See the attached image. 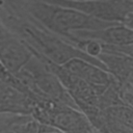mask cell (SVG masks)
I'll use <instances>...</instances> for the list:
<instances>
[{
  "label": "cell",
  "mask_w": 133,
  "mask_h": 133,
  "mask_svg": "<svg viewBox=\"0 0 133 133\" xmlns=\"http://www.w3.org/2000/svg\"><path fill=\"white\" fill-rule=\"evenodd\" d=\"M3 24L17 33L32 49L35 55L53 63L63 64L70 59L78 57L86 59L106 70L98 58L88 56L72 42L48 30L35 21H23L18 18H12L3 22Z\"/></svg>",
  "instance_id": "1"
},
{
  "label": "cell",
  "mask_w": 133,
  "mask_h": 133,
  "mask_svg": "<svg viewBox=\"0 0 133 133\" xmlns=\"http://www.w3.org/2000/svg\"><path fill=\"white\" fill-rule=\"evenodd\" d=\"M25 9L33 17L35 22L66 39H69L70 34L74 31L100 29L115 24L114 22L94 18L75 8L41 0H25Z\"/></svg>",
  "instance_id": "2"
},
{
  "label": "cell",
  "mask_w": 133,
  "mask_h": 133,
  "mask_svg": "<svg viewBox=\"0 0 133 133\" xmlns=\"http://www.w3.org/2000/svg\"><path fill=\"white\" fill-rule=\"evenodd\" d=\"M15 77L19 79L28 90L33 89L36 92H41L42 96L48 97L49 100L79 109L58 78L34 53Z\"/></svg>",
  "instance_id": "3"
},
{
  "label": "cell",
  "mask_w": 133,
  "mask_h": 133,
  "mask_svg": "<svg viewBox=\"0 0 133 133\" xmlns=\"http://www.w3.org/2000/svg\"><path fill=\"white\" fill-rule=\"evenodd\" d=\"M32 49L0 21V63L12 76L32 57Z\"/></svg>",
  "instance_id": "4"
},
{
  "label": "cell",
  "mask_w": 133,
  "mask_h": 133,
  "mask_svg": "<svg viewBox=\"0 0 133 133\" xmlns=\"http://www.w3.org/2000/svg\"><path fill=\"white\" fill-rule=\"evenodd\" d=\"M61 65L87 83L99 97L116 81V79L105 69L98 66L86 59L75 57Z\"/></svg>",
  "instance_id": "5"
},
{
  "label": "cell",
  "mask_w": 133,
  "mask_h": 133,
  "mask_svg": "<svg viewBox=\"0 0 133 133\" xmlns=\"http://www.w3.org/2000/svg\"><path fill=\"white\" fill-rule=\"evenodd\" d=\"M84 39H92L101 44L112 46H132L133 30L131 26L123 23H115L100 29L74 31L69 37V41L74 45L76 42Z\"/></svg>",
  "instance_id": "6"
},
{
  "label": "cell",
  "mask_w": 133,
  "mask_h": 133,
  "mask_svg": "<svg viewBox=\"0 0 133 133\" xmlns=\"http://www.w3.org/2000/svg\"><path fill=\"white\" fill-rule=\"evenodd\" d=\"M26 91L28 89L20 80L18 82H9L0 79V113H29L31 108Z\"/></svg>",
  "instance_id": "7"
},
{
  "label": "cell",
  "mask_w": 133,
  "mask_h": 133,
  "mask_svg": "<svg viewBox=\"0 0 133 133\" xmlns=\"http://www.w3.org/2000/svg\"><path fill=\"white\" fill-rule=\"evenodd\" d=\"M47 116H49V124L51 126L65 132L83 130L88 125L86 118L82 113L78 112V109L66 105L50 109V112H47Z\"/></svg>",
  "instance_id": "8"
},
{
  "label": "cell",
  "mask_w": 133,
  "mask_h": 133,
  "mask_svg": "<svg viewBox=\"0 0 133 133\" xmlns=\"http://www.w3.org/2000/svg\"><path fill=\"white\" fill-rule=\"evenodd\" d=\"M103 124L108 133H132V110L127 105L106 107Z\"/></svg>",
  "instance_id": "9"
},
{
  "label": "cell",
  "mask_w": 133,
  "mask_h": 133,
  "mask_svg": "<svg viewBox=\"0 0 133 133\" xmlns=\"http://www.w3.org/2000/svg\"><path fill=\"white\" fill-rule=\"evenodd\" d=\"M0 79H3V80H5V81H9V82H18V81H19L15 76L10 75V74L2 66L1 63H0Z\"/></svg>",
  "instance_id": "10"
},
{
  "label": "cell",
  "mask_w": 133,
  "mask_h": 133,
  "mask_svg": "<svg viewBox=\"0 0 133 133\" xmlns=\"http://www.w3.org/2000/svg\"><path fill=\"white\" fill-rule=\"evenodd\" d=\"M5 7H8L10 14L12 15V11H14V0H0V10L1 12H4L6 15V8Z\"/></svg>",
  "instance_id": "11"
},
{
  "label": "cell",
  "mask_w": 133,
  "mask_h": 133,
  "mask_svg": "<svg viewBox=\"0 0 133 133\" xmlns=\"http://www.w3.org/2000/svg\"><path fill=\"white\" fill-rule=\"evenodd\" d=\"M74 1H82V0H74Z\"/></svg>",
  "instance_id": "12"
}]
</instances>
